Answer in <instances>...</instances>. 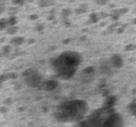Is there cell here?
Masks as SVG:
<instances>
[{
	"label": "cell",
	"instance_id": "1",
	"mask_svg": "<svg viewBox=\"0 0 136 127\" xmlns=\"http://www.w3.org/2000/svg\"><path fill=\"white\" fill-rule=\"evenodd\" d=\"M121 126H122V121L118 114L111 116L105 123V127H121Z\"/></svg>",
	"mask_w": 136,
	"mask_h": 127
},
{
	"label": "cell",
	"instance_id": "2",
	"mask_svg": "<svg viewBox=\"0 0 136 127\" xmlns=\"http://www.w3.org/2000/svg\"><path fill=\"white\" fill-rule=\"evenodd\" d=\"M111 62H112V65L114 66V67H116V68H120L122 65H123L122 58L120 57V55H118V54H115V55L112 56Z\"/></svg>",
	"mask_w": 136,
	"mask_h": 127
},
{
	"label": "cell",
	"instance_id": "3",
	"mask_svg": "<svg viewBox=\"0 0 136 127\" xmlns=\"http://www.w3.org/2000/svg\"><path fill=\"white\" fill-rule=\"evenodd\" d=\"M129 108H130L131 113H133V114H136V100H134V101L130 104Z\"/></svg>",
	"mask_w": 136,
	"mask_h": 127
},
{
	"label": "cell",
	"instance_id": "4",
	"mask_svg": "<svg viewBox=\"0 0 136 127\" xmlns=\"http://www.w3.org/2000/svg\"><path fill=\"white\" fill-rule=\"evenodd\" d=\"M135 49H136V44H130L125 47L126 51H131V50H135Z\"/></svg>",
	"mask_w": 136,
	"mask_h": 127
}]
</instances>
